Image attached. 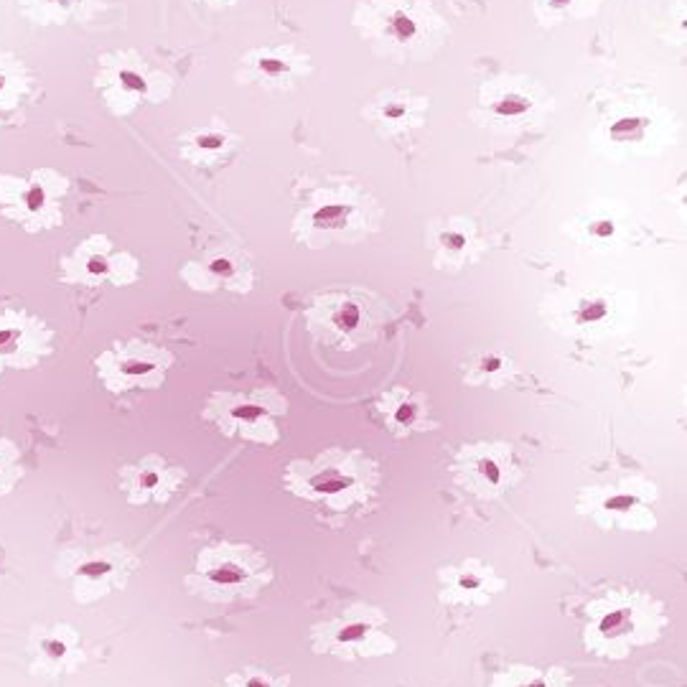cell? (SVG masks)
<instances>
[{
  "mask_svg": "<svg viewBox=\"0 0 687 687\" xmlns=\"http://www.w3.org/2000/svg\"><path fill=\"white\" fill-rule=\"evenodd\" d=\"M273 581L268 558L250 545L219 542L196 555L186 586L209 604H232L252 598Z\"/></svg>",
  "mask_w": 687,
  "mask_h": 687,
  "instance_id": "cell-1",
  "label": "cell"
},
{
  "mask_svg": "<svg viewBox=\"0 0 687 687\" xmlns=\"http://www.w3.org/2000/svg\"><path fill=\"white\" fill-rule=\"evenodd\" d=\"M72 181L56 168L0 174V217L26 235H44L64 224V202Z\"/></svg>",
  "mask_w": 687,
  "mask_h": 687,
  "instance_id": "cell-2",
  "label": "cell"
},
{
  "mask_svg": "<svg viewBox=\"0 0 687 687\" xmlns=\"http://www.w3.org/2000/svg\"><path fill=\"white\" fill-rule=\"evenodd\" d=\"M288 413L285 397L275 390L252 392H217L209 397L204 418L224 433L242 443L273 446L280 438L278 420Z\"/></svg>",
  "mask_w": 687,
  "mask_h": 687,
  "instance_id": "cell-3",
  "label": "cell"
},
{
  "mask_svg": "<svg viewBox=\"0 0 687 687\" xmlns=\"http://www.w3.org/2000/svg\"><path fill=\"white\" fill-rule=\"evenodd\" d=\"M171 367H174V354L138 339L112 341L105 352L95 357L97 380L112 395L161 390Z\"/></svg>",
  "mask_w": 687,
  "mask_h": 687,
  "instance_id": "cell-4",
  "label": "cell"
},
{
  "mask_svg": "<svg viewBox=\"0 0 687 687\" xmlns=\"http://www.w3.org/2000/svg\"><path fill=\"white\" fill-rule=\"evenodd\" d=\"M140 275V265L133 255L118 250L107 235H90L79 240L67 255L59 257L56 278L74 288H125Z\"/></svg>",
  "mask_w": 687,
  "mask_h": 687,
  "instance_id": "cell-5",
  "label": "cell"
},
{
  "mask_svg": "<svg viewBox=\"0 0 687 687\" xmlns=\"http://www.w3.org/2000/svg\"><path fill=\"white\" fill-rule=\"evenodd\" d=\"M138 568V558L123 545H102L74 553L64 563L62 578L69 583L72 598L92 606L112 593L123 591Z\"/></svg>",
  "mask_w": 687,
  "mask_h": 687,
  "instance_id": "cell-6",
  "label": "cell"
},
{
  "mask_svg": "<svg viewBox=\"0 0 687 687\" xmlns=\"http://www.w3.org/2000/svg\"><path fill=\"white\" fill-rule=\"evenodd\" d=\"M95 90L112 115H130L143 102H161L168 97V79L151 72L135 54L100 56Z\"/></svg>",
  "mask_w": 687,
  "mask_h": 687,
  "instance_id": "cell-7",
  "label": "cell"
},
{
  "mask_svg": "<svg viewBox=\"0 0 687 687\" xmlns=\"http://www.w3.org/2000/svg\"><path fill=\"white\" fill-rule=\"evenodd\" d=\"M387 619L375 609H349L334 621L313 629V649L329 652L344 660L354 657H380L392 652L395 642L385 632Z\"/></svg>",
  "mask_w": 687,
  "mask_h": 687,
  "instance_id": "cell-8",
  "label": "cell"
},
{
  "mask_svg": "<svg viewBox=\"0 0 687 687\" xmlns=\"http://www.w3.org/2000/svg\"><path fill=\"white\" fill-rule=\"evenodd\" d=\"M56 331L26 308H0V377L39 369L54 354Z\"/></svg>",
  "mask_w": 687,
  "mask_h": 687,
  "instance_id": "cell-9",
  "label": "cell"
},
{
  "mask_svg": "<svg viewBox=\"0 0 687 687\" xmlns=\"http://www.w3.org/2000/svg\"><path fill=\"white\" fill-rule=\"evenodd\" d=\"M186 481V469L168 464L166 458L151 453L118 471L120 494L130 507H161L174 499Z\"/></svg>",
  "mask_w": 687,
  "mask_h": 687,
  "instance_id": "cell-10",
  "label": "cell"
},
{
  "mask_svg": "<svg viewBox=\"0 0 687 687\" xmlns=\"http://www.w3.org/2000/svg\"><path fill=\"white\" fill-rule=\"evenodd\" d=\"M514 458L509 446H466L456 458L458 481L481 499H494L514 484Z\"/></svg>",
  "mask_w": 687,
  "mask_h": 687,
  "instance_id": "cell-11",
  "label": "cell"
},
{
  "mask_svg": "<svg viewBox=\"0 0 687 687\" xmlns=\"http://www.w3.org/2000/svg\"><path fill=\"white\" fill-rule=\"evenodd\" d=\"M28 654H31V670L44 677L74 675L87 660L82 634L67 621L34 629L28 639Z\"/></svg>",
  "mask_w": 687,
  "mask_h": 687,
  "instance_id": "cell-12",
  "label": "cell"
},
{
  "mask_svg": "<svg viewBox=\"0 0 687 687\" xmlns=\"http://www.w3.org/2000/svg\"><path fill=\"white\" fill-rule=\"evenodd\" d=\"M438 576L443 581L441 601L448 606L481 609L507 586V581L494 573L492 565L481 563L476 558L464 560V563L453 565V568H443Z\"/></svg>",
  "mask_w": 687,
  "mask_h": 687,
  "instance_id": "cell-13",
  "label": "cell"
},
{
  "mask_svg": "<svg viewBox=\"0 0 687 687\" xmlns=\"http://www.w3.org/2000/svg\"><path fill=\"white\" fill-rule=\"evenodd\" d=\"M649 614L642 606L634 604H621L611 606V611H606L598 624L593 626V652L604 654H616V649H621V654H626L637 644L647 642L649 634Z\"/></svg>",
  "mask_w": 687,
  "mask_h": 687,
  "instance_id": "cell-14",
  "label": "cell"
},
{
  "mask_svg": "<svg viewBox=\"0 0 687 687\" xmlns=\"http://www.w3.org/2000/svg\"><path fill=\"white\" fill-rule=\"evenodd\" d=\"M181 278L194 288V291L212 293V291H232L247 293L252 288V270L250 265L237 255L219 252V255L189 263L181 270Z\"/></svg>",
  "mask_w": 687,
  "mask_h": 687,
  "instance_id": "cell-15",
  "label": "cell"
},
{
  "mask_svg": "<svg viewBox=\"0 0 687 687\" xmlns=\"http://www.w3.org/2000/svg\"><path fill=\"white\" fill-rule=\"evenodd\" d=\"M593 517L601 525H614L621 530H649V527H654L652 509L647 507V502L639 494L621 492V489L598 499Z\"/></svg>",
  "mask_w": 687,
  "mask_h": 687,
  "instance_id": "cell-16",
  "label": "cell"
},
{
  "mask_svg": "<svg viewBox=\"0 0 687 687\" xmlns=\"http://www.w3.org/2000/svg\"><path fill=\"white\" fill-rule=\"evenodd\" d=\"M97 0H18V11L34 26H67V23L87 18Z\"/></svg>",
  "mask_w": 687,
  "mask_h": 687,
  "instance_id": "cell-17",
  "label": "cell"
},
{
  "mask_svg": "<svg viewBox=\"0 0 687 687\" xmlns=\"http://www.w3.org/2000/svg\"><path fill=\"white\" fill-rule=\"evenodd\" d=\"M380 410L387 428L397 436H410V433L431 428L425 425V410H428L425 400L408 390H392L380 403Z\"/></svg>",
  "mask_w": 687,
  "mask_h": 687,
  "instance_id": "cell-18",
  "label": "cell"
},
{
  "mask_svg": "<svg viewBox=\"0 0 687 687\" xmlns=\"http://www.w3.org/2000/svg\"><path fill=\"white\" fill-rule=\"evenodd\" d=\"M34 90V74L21 56L0 51V115L21 110Z\"/></svg>",
  "mask_w": 687,
  "mask_h": 687,
  "instance_id": "cell-19",
  "label": "cell"
},
{
  "mask_svg": "<svg viewBox=\"0 0 687 687\" xmlns=\"http://www.w3.org/2000/svg\"><path fill=\"white\" fill-rule=\"evenodd\" d=\"M229 146H232V135L224 128H204L191 133L184 140V158L189 163H199V166H207V163L219 161L222 156H227Z\"/></svg>",
  "mask_w": 687,
  "mask_h": 687,
  "instance_id": "cell-20",
  "label": "cell"
},
{
  "mask_svg": "<svg viewBox=\"0 0 687 687\" xmlns=\"http://www.w3.org/2000/svg\"><path fill=\"white\" fill-rule=\"evenodd\" d=\"M247 67L255 79L275 84L285 82L293 74V59L283 49H265L247 56Z\"/></svg>",
  "mask_w": 687,
  "mask_h": 687,
  "instance_id": "cell-21",
  "label": "cell"
},
{
  "mask_svg": "<svg viewBox=\"0 0 687 687\" xmlns=\"http://www.w3.org/2000/svg\"><path fill=\"white\" fill-rule=\"evenodd\" d=\"M23 479V453L16 441L0 433V499L16 492Z\"/></svg>",
  "mask_w": 687,
  "mask_h": 687,
  "instance_id": "cell-22",
  "label": "cell"
},
{
  "mask_svg": "<svg viewBox=\"0 0 687 687\" xmlns=\"http://www.w3.org/2000/svg\"><path fill=\"white\" fill-rule=\"evenodd\" d=\"M291 677L288 675H273V672L257 670V667H242L232 675L224 677L222 687H288Z\"/></svg>",
  "mask_w": 687,
  "mask_h": 687,
  "instance_id": "cell-23",
  "label": "cell"
},
{
  "mask_svg": "<svg viewBox=\"0 0 687 687\" xmlns=\"http://www.w3.org/2000/svg\"><path fill=\"white\" fill-rule=\"evenodd\" d=\"M509 687H558L553 675H540V672L522 670L520 675L509 677Z\"/></svg>",
  "mask_w": 687,
  "mask_h": 687,
  "instance_id": "cell-24",
  "label": "cell"
},
{
  "mask_svg": "<svg viewBox=\"0 0 687 687\" xmlns=\"http://www.w3.org/2000/svg\"><path fill=\"white\" fill-rule=\"evenodd\" d=\"M392 34H395L400 41H408V39H413L415 34H418V26H415V21L410 16H405V13H397V16L392 18Z\"/></svg>",
  "mask_w": 687,
  "mask_h": 687,
  "instance_id": "cell-25",
  "label": "cell"
},
{
  "mask_svg": "<svg viewBox=\"0 0 687 687\" xmlns=\"http://www.w3.org/2000/svg\"><path fill=\"white\" fill-rule=\"evenodd\" d=\"M530 107V102L525 100V97H517V95H512V97H504L502 102L497 105V112L499 115H504V118H517V115H522V112Z\"/></svg>",
  "mask_w": 687,
  "mask_h": 687,
  "instance_id": "cell-26",
  "label": "cell"
},
{
  "mask_svg": "<svg viewBox=\"0 0 687 687\" xmlns=\"http://www.w3.org/2000/svg\"><path fill=\"white\" fill-rule=\"evenodd\" d=\"M606 316V306L604 303H586V306L581 308V321L583 324H596V321H601Z\"/></svg>",
  "mask_w": 687,
  "mask_h": 687,
  "instance_id": "cell-27",
  "label": "cell"
},
{
  "mask_svg": "<svg viewBox=\"0 0 687 687\" xmlns=\"http://www.w3.org/2000/svg\"><path fill=\"white\" fill-rule=\"evenodd\" d=\"M357 321H359L357 306H347V308H344V313H341L339 324H341V326H347V329H354V326H357Z\"/></svg>",
  "mask_w": 687,
  "mask_h": 687,
  "instance_id": "cell-28",
  "label": "cell"
},
{
  "mask_svg": "<svg viewBox=\"0 0 687 687\" xmlns=\"http://www.w3.org/2000/svg\"><path fill=\"white\" fill-rule=\"evenodd\" d=\"M499 369H504V359L502 357H484L481 359V372H489V375H494V372H499Z\"/></svg>",
  "mask_w": 687,
  "mask_h": 687,
  "instance_id": "cell-29",
  "label": "cell"
},
{
  "mask_svg": "<svg viewBox=\"0 0 687 687\" xmlns=\"http://www.w3.org/2000/svg\"><path fill=\"white\" fill-rule=\"evenodd\" d=\"M443 242H446V247L461 250V247L466 245V237L464 235H443Z\"/></svg>",
  "mask_w": 687,
  "mask_h": 687,
  "instance_id": "cell-30",
  "label": "cell"
},
{
  "mask_svg": "<svg viewBox=\"0 0 687 687\" xmlns=\"http://www.w3.org/2000/svg\"><path fill=\"white\" fill-rule=\"evenodd\" d=\"M199 3H207V6H212V8H224V6H232L235 0H199Z\"/></svg>",
  "mask_w": 687,
  "mask_h": 687,
  "instance_id": "cell-31",
  "label": "cell"
},
{
  "mask_svg": "<svg viewBox=\"0 0 687 687\" xmlns=\"http://www.w3.org/2000/svg\"><path fill=\"white\" fill-rule=\"evenodd\" d=\"M611 232H614L611 222H606V224H601V227H598V235H611Z\"/></svg>",
  "mask_w": 687,
  "mask_h": 687,
  "instance_id": "cell-32",
  "label": "cell"
},
{
  "mask_svg": "<svg viewBox=\"0 0 687 687\" xmlns=\"http://www.w3.org/2000/svg\"><path fill=\"white\" fill-rule=\"evenodd\" d=\"M553 3H555V6H568L570 0H553Z\"/></svg>",
  "mask_w": 687,
  "mask_h": 687,
  "instance_id": "cell-33",
  "label": "cell"
},
{
  "mask_svg": "<svg viewBox=\"0 0 687 687\" xmlns=\"http://www.w3.org/2000/svg\"><path fill=\"white\" fill-rule=\"evenodd\" d=\"M0 555H3V550H0Z\"/></svg>",
  "mask_w": 687,
  "mask_h": 687,
  "instance_id": "cell-34",
  "label": "cell"
}]
</instances>
